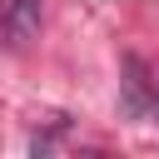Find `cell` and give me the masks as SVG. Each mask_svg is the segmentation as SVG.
Returning <instances> with one entry per match:
<instances>
[{"label":"cell","mask_w":159,"mask_h":159,"mask_svg":"<svg viewBox=\"0 0 159 159\" xmlns=\"http://www.w3.org/2000/svg\"><path fill=\"white\" fill-rule=\"evenodd\" d=\"M40 40V0H5V45L10 55L30 50Z\"/></svg>","instance_id":"obj_1"},{"label":"cell","mask_w":159,"mask_h":159,"mask_svg":"<svg viewBox=\"0 0 159 159\" xmlns=\"http://www.w3.org/2000/svg\"><path fill=\"white\" fill-rule=\"evenodd\" d=\"M124 70H129V99H124V109L139 114V109H144V75H139V60H124Z\"/></svg>","instance_id":"obj_2"},{"label":"cell","mask_w":159,"mask_h":159,"mask_svg":"<svg viewBox=\"0 0 159 159\" xmlns=\"http://www.w3.org/2000/svg\"><path fill=\"white\" fill-rule=\"evenodd\" d=\"M154 104H159V94H154Z\"/></svg>","instance_id":"obj_3"}]
</instances>
